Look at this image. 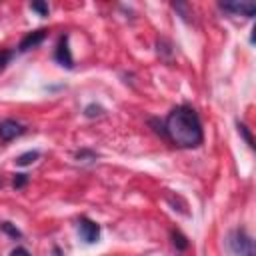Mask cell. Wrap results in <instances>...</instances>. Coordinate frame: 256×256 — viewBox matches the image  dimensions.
<instances>
[{"instance_id":"2e32d148","label":"cell","mask_w":256,"mask_h":256,"mask_svg":"<svg viewBox=\"0 0 256 256\" xmlns=\"http://www.w3.org/2000/svg\"><path fill=\"white\" fill-rule=\"evenodd\" d=\"M10 256H32L26 248H22V246H18V248H14L12 252H10Z\"/></svg>"},{"instance_id":"8992f818","label":"cell","mask_w":256,"mask_h":256,"mask_svg":"<svg viewBox=\"0 0 256 256\" xmlns=\"http://www.w3.org/2000/svg\"><path fill=\"white\" fill-rule=\"evenodd\" d=\"M24 130H26V128H24L20 122H16V120H12V118H6V120L0 122V140H2V142H10V140H14L16 136L24 134Z\"/></svg>"},{"instance_id":"30bf717a","label":"cell","mask_w":256,"mask_h":256,"mask_svg":"<svg viewBox=\"0 0 256 256\" xmlns=\"http://www.w3.org/2000/svg\"><path fill=\"white\" fill-rule=\"evenodd\" d=\"M236 128H238V134L246 140V144L250 146V148H254V138H252V134H250V130H248V126L244 124V122H236Z\"/></svg>"},{"instance_id":"277c9868","label":"cell","mask_w":256,"mask_h":256,"mask_svg":"<svg viewBox=\"0 0 256 256\" xmlns=\"http://www.w3.org/2000/svg\"><path fill=\"white\" fill-rule=\"evenodd\" d=\"M54 60H56L60 66L68 68V70L74 68V58H72V52H70V46H68V34L60 36L58 46H56V50H54Z\"/></svg>"},{"instance_id":"4fadbf2b","label":"cell","mask_w":256,"mask_h":256,"mask_svg":"<svg viewBox=\"0 0 256 256\" xmlns=\"http://www.w3.org/2000/svg\"><path fill=\"white\" fill-rule=\"evenodd\" d=\"M26 184H28V174H14V178H12V186H14L16 190L24 188Z\"/></svg>"},{"instance_id":"6da1fadb","label":"cell","mask_w":256,"mask_h":256,"mask_svg":"<svg viewBox=\"0 0 256 256\" xmlns=\"http://www.w3.org/2000/svg\"><path fill=\"white\" fill-rule=\"evenodd\" d=\"M162 126H164V138H168L178 148H196L204 140L202 122L196 110L186 104L172 108Z\"/></svg>"},{"instance_id":"9a60e30c","label":"cell","mask_w":256,"mask_h":256,"mask_svg":"<svg viewBox=\"0 0 256 256\" xmlns=\"http://www.w3.org/2000/svg\"><path fill=\"white\" fill-rule=\"evenodd\" d=\"M30 10L38 12L40 16H48V4L46 2H32L30 4Z\"/></svg>"},{"instance_id":"5b68a950","label":"cell","mask_w":256,"mask_h":256,"mask_svg":"<svg viewBox=\"0 0 256 256\" xmlns=\"http://www.w3.org/2000/svg\"><path fill=\"white\" fill-rule=\"evenodd\" d=\"M222 10L230 12V14H240V16H246V18H252L256 14V4L254 2H248V0H242V2H220L218 4Z\"/></svg>"},{"instance_id":"ba28073f","label":"cell","mask_w":256,"mask_h":256,"mask_svg":"<svg viewBox=\"0 0 256 256\" xmlns=\"http://www.w3.org/2000/svg\"><path fill=\"white\" fill-rule=\"evenodd\" d=\"M40 158V152L38 150H28V152H24V154H20L14 162L18 164V166H30L32 162H36Z\"/></svg>"},{"instance_id":"7c38bea8","label":"cell","mask_w":256,"mask_h":256,"mask_svg":"<svg viewBox=\"0 0 256 256\" xmlns=\"http://www.w3.org/2000/svg\"><path fill=\"white\" fill-rule=\"evenodd\" d=\"M102 112H104V108H102V106H98V104H88V106L84 108V116H88V118L102 116Z\"/></svg>"},{"instance_id":"8fae6325","label":"cell","mask_w":256,"mask_h":256,"mask_svg":"<svg viewBox=\"0 0 256 256\" xmlns=\"http://www.w3.org/2000/svg\"><path fill=\"white\" fill-rule=\"evenodd\" d=\"M0 230L6 232L8 236H12L14 240H20V238H22V232H20L12 222H2V224H0Z\"/></svg>"},{"instance_id":"3957f363","label":"cell","mask_w":256,"mask_h":256,"mask_svg":"<svg viewBox=\"0 0 256 256\" xmlns=\"http://www.w3.org/2000/svg\"><path fill=\"white\" fill-rule=\"evenodd\" d=\"M78 234L86 244H94L100 238V224H96L90 218H80L78 220Z\"/></svg>"},{"instance_id":"9c48e42d","label":"cell","mask_w":256,"mask_h":256,"mask_svg":"<svg viewBox=\"0 0 256 256\" xmlns=\"http://www.w3.org/2000/svg\"><path fill=\"white\" fill-rule=\"evenodd\" d=\"M170 236H172V244L176 246V250H186L188 248V238L180 230H172Z\"/></svg>"},{"instance_id":"5bb4252c","label":"cell","mask_w":256,"mask_h":256,"mask_svg":"<svg viewBox=\"0 0 256 256\" xmlns=\"http://www.w3.org/2000/svg\"><path fill=\"white\" fill-rule=\"evenodd\" d=\"M12 56H14V52H12V50H0V70H4V68L10 64Z\"/></svg>"},{"instance_id":"52a82bcc","label":"cell","mask_w":256,"mask_h":256,"mask_svg":"<svg viewBox=\"0 0 256 256\" xmlns=\"http://www.w3.org/2000/svg\"><path fill=\"white\" fill-rule=\"evenodd\" d=\"M46 34H48V30H44V28H38V30L30 32V34H26V36L20 40L18 50H20V52H28L30 48H36L38 44H42V42H44Z\"/></svg>"},{"instance_id":"7a4b0ae2","label":"cell","mask_w":256,"mask_h":256,"mask_svg":"<svg viewBox=\"0 0 256 256\" xmlns=\"http://www.w3.org/2000/svg\"><path fill=\"white\" fill-rule=\"evenodd\" d=\"M230 244L238 256H254V242L244 230H236Z\"/></svg>"},{"instance_id":"e0dca14e","label":"cell","mask_w":256,"mask_h":256,"mask_svg":"<svg viewBox=\"0 0 256 256\" xmlns=\"http://www.w3.org/2000/svg\"><path fill=\"white\" fill-rule=\"evenodd\" d=\"M0 186H2V178H0Z\"/></svg>"}]
</instances>
